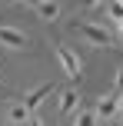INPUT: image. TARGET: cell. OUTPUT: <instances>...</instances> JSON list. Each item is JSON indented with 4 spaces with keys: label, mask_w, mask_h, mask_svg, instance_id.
<instances>
[{
    "label": "cell",
    "mask_w": 123,
    "mask_h": 126,
    "mask_svg": "<svg viewBox=\"0 0 123 126\" xmlns=\"http://www.w3.org/2000/svg\"><path fill=\"white\" fill-rule=\"evenodd\" d=\"M70 30H77V33H83L90 43H100V47H110L113 43V37L103 30V27H97V23H87V20H73L70 23Z\"/></svg>",
    "instance_id": "cell-1"
},
{
    "label": "cell",
    "mask_w": 123,
    "mask_h": 126,
    "mask_svg": "<svg viewBox=\"0 0 123 126\" xmlns=\"http://www.w3.org/2000/svg\"><path fill=\"white\" fill-rule=\"evenodd\" d=\"M57 57H60V63H63L67 76H70V80H80V60H77V53L67 50V47L60 43V47H57Z\"/></svg>",
    "instance_id": "cell-2"
},
{
    "label": "cell",
    "mask_w": 123,
    "mask_h": 126,
    "mask_svg": "<svg viewBox=\"0 0 123 126\" xmlns=\"http://www.w3.org/2000/svg\"><path fill=\"white\" fill-rule=\"evenodd\" d=\"M7 120L10 123H33V113H30V106H27L23 100H13L10 106H7Z\"/></svg>",
    "instance_id": "cell-3"
},
{
    "label": "cell",
    "mask_w": 123,
    "mask_h": 126,
    "mask_svg": "<svg viewBox=\"0 0 123 126\" xmlns=\"http://www.w3.org/2000/svg\"><path fill=\"white\" fill-rule=\"evenodd\" d=\"M0 43L10 47V50H20V47L27 43V37L20 30H13V27H0Z\"/></svg>",
    "instance_id": "cell-4"
},
{
    "label": "cell",
    "mask_w": 123,
    "mask_h": 126,
    "mask_svg": "<svg viewBox=\"0 0 123 126\" xmlns=\"http://www.w3.org/2000/svg\"><path fill=\"white\" fill-rule=\"evenodd\" d=\"M50 90H53L50 83H47V86H37V90H33V93H30V96L23 100L27 106H30V113H33V123H37V106H40V103L47 100V93H50Z\"/></svg>",
    "instance_id": "cell-5"
},
{
    "label": "cell",
    "mask_w": 123,
    "mask_h": 126,
    "mask_svg": "<svg viewBox=\"0 0 123 126\" xmlns=\"http://www.w3.org/2000/svg\"><path fill=\"white\" fill-rule=\"evenodd\" d=\"M77 103H80V93L77 90H63V96H60V113H73V110H77Z\"/></svg>",
    "instance_id": "cell-6"
},
{
    "label": "cell",
    "mask_w": 123,
    "mask_h": 126,
    "mask_svg": "<svg viewBox=\"0 0 123 126\" xmlns=\"http://www.w3.org/2000/svg\"><path fill=\"white\" fill-rule=\"evenodd\" d=\"M117 100H120V93L103 96V100L97 103V116H117Z\"/></svg>",
    "instance_id": "cell-7"
},
{
    "label": "cell",
    "mask_w": 123,
    "mask_h": 126,
    "mask_svg": "<svg viewBox=\"0 0 123 126\" xmlns=\"http://www.w3.org/2000/svg\"><path fill=\"white\" fill-rule=\"evenodd\" d=\"M37 13H40L43 20H57V17H60V3H57V0H40Z\"/></svg>",
    "instance_id": "cell-8"
},
{
    "label": "cell",
    "mask_w": 123,
    "mask_h": 126,
    "mask_svg": "<svg viewBox=\"0 0 123 126\" xmlns=\"http://www.w3.org/2000/svg\"><path fill=\"white\" fill-rule=\"evenodd\" d=\"M93 120H97V110H83V113H77V123H80V126H93Z\"/></svg>",
    "instance_id": "cell-9"
},
{
    "label": "cell",
    "mask_w": 123,
    "mask_h": 126,
    "mask_svg": "<svg viewBox=\"0 0 123 126\" xmlns=\"http://www.w3.org/2000/svg\"><path fill=\"white\" fill-rule=\"evenodd\" d=\"M106 13H110L113 20H123V3H120V0H113V3H110V10H106Z\"/></svg>",
    "instance_id": "cell-10"
},
{
    "label": "cell",
    "mask_w": 123,
    "mask_h": 126,
    "mask_svg": "<svg viewBox=\"0 0 123 126\" xmlns=\"http://www.w3.org/2000/svg\"><path fill=\"white\" fill-rule=\"evenodd\" d=\"M117 90H120V93H123V70H120V73H117Z\"/></svg>",
    "instance_id": "cell-11"
},
{
    "label": "cell",
    "mask_w": 123,
    "mask_h": 126,
    "mask_svg": "<svg viewBox=\"0 0 123 126\" xmlns=\"http://www.w3.org/2000/svg\"><path fill=\"white\" fill-rule=\"evenodd\" d=\"M117 116H123V93H120V100H117Z\"/></svg>",
    "instance_id": "cell-12"
},
{
    "label": "cell",
    "mask_w": 123,
    "mask_h": 126,
    "mask_svg": "<svg viewBox=\"0 0 123 126\" xmlns=\"http://www.w3.org/2000/svg\"><path fill=\"white\" fill-rule=\"evenodd\" d=\"M23 3H30V7H40V0H23Z\"/></svg>",
    "instance_id": "cell-13"
},
{
    "label": "cell",
    "mask_w": 123,
    "mask_h": 126,
    "mask_svg": "<svg viewBox=\"0 0 123 126\" xmlns=\"http://www.w3.org/2000/svg\"><path fill=\"white\" fill-rule=\"evenodd\" d=\"M83 3H87V7H93V3H100V0H83Z\"/></svg>",
    "instance_id": "cell-14"
},
{
    "label": "cell",
    "mask_w": 123,
    "mask_h": 126,
    "mask_svg": "<svg viewBox=\"0 0 123 126\" xmlns=\"http://www.w3.org/2000/svg\"><path fill=\"white\" fill-rule=\"evenodd\" d=\"M117 23H120V37H123V20H117Z\"/></svg>",
    "instance_id": "cell-15"
},
{
    "label": "cell",
    "mask_w": 123,
    "mask_h": 126,
    "mask_svg": "<svg viewBox=\"0 0 123 126\" xmlns=\"http://www.w3.org/2000/svg\"><path fill=\"white\" fill-rule=\"evenodd\" d=\"M0 90H3V83H0Z\"/></svg>",
    "instance_id": "cell-16"
},
{
    "label": "cell",
    "mask_w": 123,
    "mask_h": 126,
    "mask_svg": "<svg viewBox=\"0 0 123 126\" xmlns=\"http://www.w3.org/2000/svg\"><path fill=\"white\" fill-rule=\"evenodd\" d=\"M120 3H123V0H120Z\"/></svg>",
    "instance_id": "cell-17"
}]
</instances>
